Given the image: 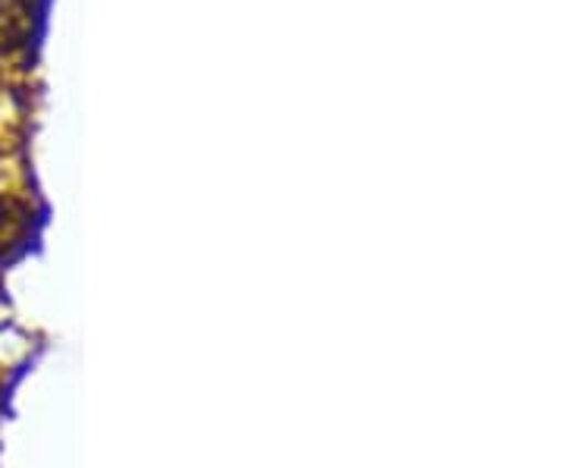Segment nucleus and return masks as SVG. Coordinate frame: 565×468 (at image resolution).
Segmentation results:
<instances>
[{
	"label": "nucleus",
	"mask_w": 565,
	"mask_h": 468,
	"mask_svg": "<svg viewBox=\"0 0 565 468\" xmlns=\"http://www.w3.org/2000/svg\"><path fill=\"white\" fill-rule=\"evenodd\" d=\"M20 224H22L20 204L13 202V199H0V248H3L7 240H13V236H17Z\"/></svg>",
	"instance_id": "f257e3e1"
}]
</instances>
